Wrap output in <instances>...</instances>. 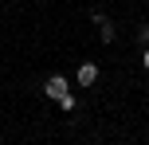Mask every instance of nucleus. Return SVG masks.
<instances>
[{
    "mask_svg": "<svg viewBox=\"0 0 149 145\" xmlns=\"http://www.w3.org/2000/svg\"><path fill=\"white\" fill-rule=\"evenodd\" d=\"M141 63H145V71H149V47H145V55H141Z\"/></svg>",
    "mask_w": 149,
    "mask_h": 145,
    "instance_id": "6",
    "label": "nucleus"
},
{
    "mask_svg": "<svg viewBox=\"0 0 149 145\" xmlns=\"http://www.w3.org/2000/svg\"><path fill=\"white\" fill-rule=\"evenodd\" d=\"M74 78H79V86H94L98 83V67L94 63H82V67L74 71Z\"/></svg>",
    "mask_w": 149,
    "mask_h": 145,
    "instance_id": "2",
    "label": "nucleus"
},
{
    "mask_svg": "<svg viewBox=\"0 0 149 145\" xmlns=\"http://www.w3.org/2000/svg\"><path fill=\"white\" fill-rule=\"evenodd\" d=\"M55 106H59V110H74V106H79V102H74V94L67 90V94H63V98H55Z\"/></svg>",
    "mask_w": 149,
    "mask_h": 145,
    "instance_id": "4",
    "label": "nucleus"
},
{
    "mask_svg": "<svg viewBox=\"0 0 149 145\" xmlns=\"http://www.w3.org/2000/svg\"><path fill=\"white\" fill-rule=\"evenodd\" d=\"M43 94H47V98H63V94H67V78H63V75H51L43 83Z\"/></svg>",
    "mask_w": 149,
    "mask_h": 145,
    "instance_id": "1",
    "label": "nucleus"
},
{
    "mask_svg": "<svg viewBox=\"0 0 149 145\" xmlns=\"http://www.w3.org/2000/svg\"><path fill=\"white\" fill-rule=\"evenodd\" d=\"M90 16H94V20H98V31H102V43H114V24L106 20L102 12H90Z\"/></svg>",
    "mask_w": 149,
    "mask_h": 145,
    "instance_id": "3",
    "label": "nucleus"
},
{
    "mask_svg": "<svg viewBox=\"0 0 149 145\" xmlns=\"http://www.w3.org/2000/svg\"><path fill=\"white\" fill-rule=\"evenodd\" d=\"M137 39H141V43L149 47V24H141V28H137Z\"/></svg>",
    "mask_w": 149,
    "mask_h": 145,
    "instance_id": "5",
    "label": "nucleus"
}]
</instances>
